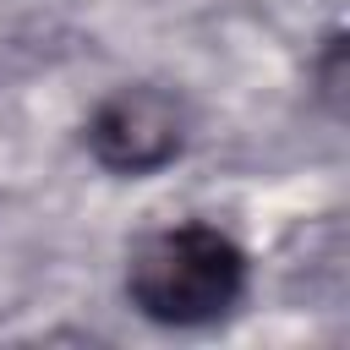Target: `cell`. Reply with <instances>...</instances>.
I'll return each instance as SVG.
<instances>
[{
  "label": "cell",
  "mask_w": 350,
  "mask_h": 350,
  "mask_svg": "<svg viewBox=\"0 0 350 350\" xmlns=\"http://www.w3.org/2000/svg\"><path fill=\"white\" fill-rule=\"evenodd\" d=\"M241 284H246V257L213 224L159 230L131 252V268H126L131 301L153 323H175V328L224 317L235 306Z\"/></svg>",
  "instance_id": "obj_1"
},
{
  "label": "cell",
  "mask_w": 350,
  "mask_h": 350,
  "mask_svg": "<svg viewBox=\"0 0 350 350\" xmlns=\"http://www.w3.org/2000/svg\"><path fill=\"white\" fill-rule=\"evenodd\" d=\"M186 142V115L164 88H120L88 115V148L120 175H148L170 164Z\"/></svg>",
  "instance_id": "obj_2"
}]
</instances>
